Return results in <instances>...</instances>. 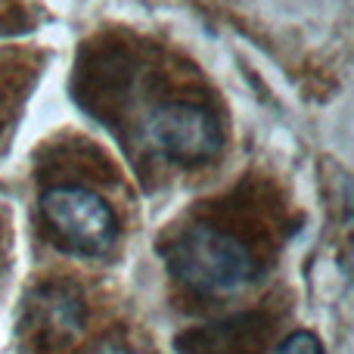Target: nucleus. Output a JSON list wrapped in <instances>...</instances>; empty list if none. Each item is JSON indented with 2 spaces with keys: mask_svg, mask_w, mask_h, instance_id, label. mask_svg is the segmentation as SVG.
Segmentation results:
<instances>
[{
  "mask_svg": "<svg viewBox=\"0 0 354 354\" xmlns=\"http://www.w3.org/2000/svg\"><path fill=\"white\" fill-rule=\"evenodd\" d=\"M93 354H140V351L131 348V345H124V342H118V339H106V342L97 345Z\"/></svg>",
  "mask_w": 354,
  "mask_h": 354,
  "instance_id": "6",
  "label": "nucleus"
},
{
  "mask_svg": "<svg viewBox=\"0 0 354 354\" xmlns=\"http://www.w3.org/2000/svg\"><path fill=\"white\" fill-rule=\"evenodd\" d=\"M277 354H326V351H324V345H320V339L314 336V333L299 330V333H289V336L283 339Z\"/></svg>",
  "mask_w": 354,
  "mask_h": 354,
  "instance_id": "5",
  "label": "nucleus"
},
{
  "mask_svg": "<svg viewBox=\"0 0 354 354\" xmlns=\"http://www.w3.org/2000/svg\"><path fill=\"white\" fill-rule=\"evenodd\" d=\"M41 214L62 249L75 255H109L118 239V218L112 205L87 187H50L41 196Z\"/></svg>",
  "mask_w": 354,
  "mask_h": 354,
  "instance_id": "2",
  "label": "nucleus"
},
{
  "mask_svg": "<svg viewBox=\"0 0 354 354\" xmlns=\"http://www.w3.org/2000/svg\"><path fill=\"white\" fill-rule=\"evenodd\" d=\"M168 274L202 299H233L255 280V258L233 233L193 224L162 245Z\"/></svg>",
  "mask_w": 354,
  "mask_h": 354,
  "instance_id": "1",
  "label": "nucleus"
},
{
  "mask_svg": "<svg viewBox=\"0 0 354 354\" xmlns=\"http://www.w3.org/2000/svg\"><path fill=\"white\" fill-rule=\"evenodd\" d=\"M147 137L177 165H205L224 149V124L199 103H162L147 115Z\"/></svg>",
  "mask_w": 354,
  "mask_h": 354,
  "instance_id": "3",
  "label": "nucleus"
},
{
  "mask_svg": "<svg viewBox=\"0 0 354 354\" xmlns=\"http://www.w3.org/2000/svg\"><path fill=\"white\" fill-rule=\"evenodd\" d=\"M255 339H261L255 317H233L183 333L174 345L180 354H252L258 351Z\"/></svg>",
  "mask_w": 354,
  "mask_h": 354,
  "instance_id": "4",
  "label": "nucleus"
}]
</instances>
